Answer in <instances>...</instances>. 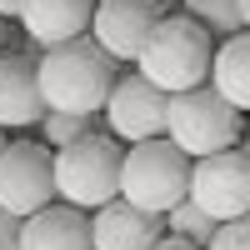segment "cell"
I'll return each instance as SVG.
<instances>
[{"instance_id": "cell-20", "label": "cell", "mask_w": 250, "mask_h": 250, "mask_svg": "<svg viewBox=\"0 0 250 250\" xmlns=\"http://www.w3.org/2000/svg\"><path fill=\"white\" fill-rule=\"evenodd\" d=\"M150 250H205V245H195V240H180V235H160Z\"/></svg>"}, {"instance_id": "cell-5", "label": "cell", "mask_w": 250, "mask_h": 250, "mask_svg": "<svg viewBox=\"0 0 250 250\" xmlns=\"http://www.w3.org/2000/svg\"><path fill=\"white\" fill-rule=\"evenodd\" d=\"M240 115L245 110H235L215 85H195V90L170 95V125H165V135H170L190 160H200V155H215V150L240 145V135H245Z\"/></svg>"}, {"instance_id": "cell-11", "label": "cell", "mask_w": 250, "mask_h": 250, "mask_svg": "<svg viewBox=\"0 0 250 250\" xmlns=\"http://www.w3.org/2000/svg\"><path fill=\"white\" fill-rule=\"evenodd\" d=\"M20 250H95L90 210L65 200H50L45 210L20 220Z\"/></svg>"}, {"instance_id": "cell-7", "label": "cell", "mask_w": 250, "mask_h": 250, "mask_svg": "<svg viewBox=\"0 0 250 250\" xmlns=\"http://www.w3.org/2000/svg\"><path fill=\"white\" fill-rule=\"evenodd\" d=\"M105 130L125 145H140V140H155L165 135V125H170V95H165L155 80H145L140 70L120 75L115 90L105 100Z\"/></svg>"}, {"instance_id": "cell-17", "label": "cell", "mask_w": 250, "mask_h": 250, "mask_svg": "<svg viewBox=\"0 0 250 250\" xmlns=\"http://www.w3.org/2000/svg\"><path fill=\"white\" fill-rule=\"evenodd\" d=\"M90 130H95V115H75V110H45V120H40V140L50 150H65V145L85 140Z\"/></svg>"}, {"instance_id": "cell-24", "label": "cell", "mask_w": 250, "mask_h": 250, "mask_svg": "<svg viewBox=\"0 0 250 250\" xmlns=\"http://www.w3.org/2000/svg\"><path fill=\"white\" fill-rule=\"evenodd\" d=\"M240 15H245V30H250V0H240Z\"/></svg>"}, {"instance_id": "cell-1", "label": "cell", "mask_w": 250, "mask_h": 250, "mask_svg": "<svg viewBox=\"0 0 250 250\" xmlns=\"http://www.w3.org/2000/svg\"><path fill=\"white\" fill-rule=\"evenodd\" d=\"M40 70V90H45L50 110H75V115H100L105 100L120 80V60L105 55L90 35L65 40V45H50L35 55Z\"/></svg>"}, {"instance_id": "cell-8", "label": "cell", "mask_w": 250, "mask_h": 250, "mask_svg": "<svg viewBox=\"0 0 250 250\" xmlns=\"http://www.w3.org/2000/svg\"><path fill=\"white\" fill-rule=\"evenodd\" d=\"M190 200L200 210H210L220 225L250 215V155L240 145L215 150V155H200L195 170H190Z\"/></svg>"}, {"instance_id": "cell-21", "label": "cell", "mask_w": 250, "mask_h": 250, "mask_svg": "<svg viewBox=\"0 0 250 250\" xmlns=\"http://www.w3.org/2000/svg\"><path fill=\"white\" fill-rule=\"evenodd\" d=\"M20 10H25V0H0V15L5 20H20Z\"/></svg>"}, {"instance_id": "cell-10", "label": "cell", "mask_w": 250, "mask_h": 250, "mask_svg": "<svg viewBox=\"0 0 250 250\" xmlns=\"http://www.w3.org/2000/svg\"><path fill=\"white\" fill-rule=\"evenodd\" d=\"M45 90H40V70L35 55L5 50L0 55V130H40L45 120Z\"/></svg>"}, {"instance_id": "cell-15", "label": "cell", "mask_w": 250, "mask_h": 250, "mask_svg": "<svg viewBox=\"0 0 250 250\" xmlns=\"http://www.w3.org/2000/svg\"><path fill=\"white\" fill-rule=\"evenodd\" d=\"M220 230V220L210 210H200V205L185 195L175 210H165V235H180V240H195V245H210Z\"/></svg>"}, {"instance_id": "cell-14", "label": "cell", "mask_w": 250, "mask_h": 250, "mask_svg": "<svg viewBox=\"0 0 250 250\" xmlns=\"http://www.w3.org/2000/svg\"><path fill=\"white\" fill-rule=\"evenodd\" d=\"M210 85L230 100L235 110L250 115V30H235L215 45V65H210Z\"/></svg>"}, {"instance_id": "cell-22", "label": "cell", "mask_w": 250, "mask_h": 250, "mask_svg": "<svg viewBox=\"0 0 250 250\" xmlns=\"http://www.w3.org/2000/svg\"><path fill=\"white\" fill-rule=\"evenodd\" d=\"M5 35H10V25H5V15H0V55H5Z\"/></svg>"}, {"instance_id": "cell-2", "label": "cell", "mask_w": 250, "mask_h": 250, "mask_svg": "<svg viewBox=\"0 0 250 250\" xmlns=\"http://www.w3.org/2000/svg\"><path fill=\"white\" fill-rule=\"evenodd\" d=\"M215 45L220 40L190 15H160V25L150 30L145 50L135 60V70L145 80H155L165 95H180V90H195V85H210V65H215Z\"/></svg>"}, {"instance_id": "cell-9", "label": "cell", "mask_w": 250, "mask_h": 250, "mask_svg": "<svg viewBox=\"0 0 250 250\" xmlns=\"http://www.w3.org/2000/svg\"><path fill=\"white\" fill-rule=\"evenodd\" d=\"M165 0H95V20H90V40L105 55H115L120 65H135L150 30L160 25Z\"/></svg>"}, {"instance_id": "cell-13", "label": "cell", "mask_w": 250, "mask_h": 250, "mask_svg": "<svg viewBox=\"0 0 250 250\" xmlns=\"http://www.w3.org/2000/svg\"><path fill=\"white\" fill-rule=\"evenodd\" d=\"M95 225V250H150L165 235V215H150L130 200H110L90 215Z\"/></svg>"}, {"instance_id": "cell-3", "label": "cell", "mask_w": 250, "mask_h": 250, "mask_svg": "<svg viewBox=\"0 0 250 250\" xmlns=\"http://www.w3.org/2000/svg\"><path fill=\"white\" fill-rule=\"evenodd\" d=\"M190 170L195 160L180 150L170 135L125 145V165H120V200L140 205L150 215H165L190 195Z\"/></svg>"}, {"instance_id": "cell-23", "label": "cell", "mask_w": 250, "mask_h": 250, "mask_svg": "<svg viewBox=\"0 0 250 250\" xmlns=\"http://www.w3.org/2000/svg\"><path fill=\"white\" fill-rule=\"evenodd\" d=\"M240 150H245V155H250V125H245V135H240Z\"/></svg>"}, {"instance_id": "cell-19", "label": "cell", "mask_w": 250, "mask_h": 250, "mask_svg": "<svg viewBox=\"0 0 250 250\" xmlns=\"http://www.w3.org/2000/svg\"><path fill=\"white\" fill-rule=\"evenodd\" d=\"M0 250H20V215L0 210Z\"/></svg>"}, {"instance_id": "cell-18", "label": "cell", "mask_w": 250, "mask_h": 250, "mask_svg": "<svg viewBox=\"0 0 250 250\" xmlns=\"http://www.w3.org/2000/svg\"><path fill=\"white\" fill-rule=\"evenodd\" d=\"M205 250H250V215H240V220H225L220 230H215V240L205 245Z\"/></svg>"}, {"instance_id": "cell-4", "label": "cell", "mask_w": 250, "mask_h": 250, "mask_svg": "<svg viewBox=\"0 0 250 250\" xmlns=\"http://www.w3.org/2000/svg\"><path fill=\"white\" fill-rule=\"evenodd\" d=\"M120 165H125V140L90 130L85 140L55 150V195L95 215L100 205L120 200Z\"/></svg>"}, {"instance_id": "cell-16", "label": "cell", "mask_w": 250, "mask_h": 250, "mask_svg": "<svg viewBox=\"0 0 250 250\" xmlns=\"http://www.w3.org/2000/svg\"><path fill=\"white\" fill-rule=\"evenodd\" d=\"M180 5H185V15H190V20H200V25L210 30L215 40H225V35L245 30L240 0H180Z\"/></svg>"}, {"instance_id": "cell-25", "label": "cell", "mask_w": 250, "mask_h": 250, "mask_svg": "<svg viewBox=\"0 0 250 250\" xmlns=\"http://www.w3.org/2000/svg\"><path fill=\"white\" fill-rule=\"evenodd\" d=\"M5 145H10V140H5V130H0V150H5Z\"/></svg>"}, {"instance_id": "cell-12", "label": "cell", "mask_w": 250, "mask_h": 250, "mask_svg": "<svg viewBox=\"0 0 250 250\" xmlns=\"http://www.w3.org/2000/svg\"><path fill=\"white\" fill-rule=\"evenodd\" d=\"M90 20H95V0H25L20 30L30 35V45L50 50V45L90 35Z\"/></svg>"}, {"instance_id": "cell-6", "label": "cell", "mask_w": 250, "mask_h": 250, "mask_svg": "<svg viewBox=\"0 0 250 250\" xmlns=\"http://www.w3.org/2000/svg\"><path fill=\"white\" fill-rule=\"evenodd\" d=\"M55 195V150L35 140H10L0 150V210L10 215H35L45 210Z\"/></svg>"}]
</instances>
